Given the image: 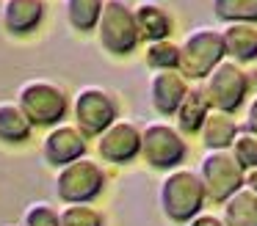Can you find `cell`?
<instances>
[{"label": "cell", "instance_id": "1", "mask_svg": "<svg viewBox=\"0 0 257 226\" xmlns=\"http://www.w3.org/2000/svg\"><path fill=\"white\" fill-rule=\"evenodd\" d=\"M158 198H161L163 215L169 220H174V223H188V220H194L207 201L199 174L188 171V168L169 171L161 182Z\"/></svg>", "mask_w": 257, "mask_h": 226}, {"label": "cell", "instance_id": "2", "mask_svg": "<svg viewBox=\"0 0 257 226\" xmlns=\"http://www.w3.org/2000/svg\"><path fill=\"white\" fill-rule=\"evenodd\" d=\"M17 105L28 116L31 127H56L64 124L69 113V97L53 80H28L17 91Z\"/></svg>", "mask_w": 257, "mask_h": 226}, {"label": "cell", "instance_id": "3", "mask_svg": "<svg viewBox=\"0 0 257 226\" xmlns=\"http://www.w3.org/2000/svg\"><path fill=\"white\" fill-rule=\"evenodd\" d=\"M105 168L89 154L75 163L58 168L56 174V196L64 204H91L105 190Z\"/></svg>", "mask_w": 257, "mask_h": 226}, {"label": "cell", "instance_id": "4", "mask_svg": "<svg viewBox=\"0 0 257 226\" xmlns=\"http://www.w3.org/2000/svg\"><path fill=\"white\" fill-rule=\"evenodd\" d=\"M97 39H100V47L111 55H130L139 47V25H136L133 6L127 0H102Z\"/></svg>", "mask_w": 257, "mask_h": 226}, {"label": "cell", "instance_id": "5", "mask_svg": "<svg viewBox=\"0 0 257 226\" xmlns=\"http://www.w3.org/2000/svg\"><path fill=\"white\" fill-rule=\"evenodd\" d=\"M227 58L221 42V31L213 28H194L180 44V66L177 72L185 80H205L221 61Z\"/></svg>", "mask_w": 257, "mask_h": 226}, {"label": "cell", "instance_id": "6", "mask_svg": "<svg viewBox=\"0 0 257 226\" xmlns=\"http://www.w3.org/2000/svg\"><path fill=\"white\" fill-rule=\"evenodd\" d=\"M249 88H251V80L243 72V66L229 58H224L202 80V91L210 102V110H221V113H235V110L243 108Z\"/></svg>", "mask_w": 257, "mask_h": 226}, {"label": "cell", "instance_id": "7", "mask_svg": "<svg viewBox=\"0 0 257 226\" xmlns=\"http://www.w3.org/2000/svg\"><path fill=\"white\" fill-rule=\"evenodd\" d=\"M72 119L75 127L89 138H97L100 132H105L113 121L119 119L116 99L111 97V91H105L102 86H83L78 88V94L72 97Z\"/></svg>", "mask_w": 257, "mask_h": 226}, {"label": "cell", "instance_id": "8", "mask_svg": "<svg viewBox=\"0 0 257 226\" xmlns=\"http://www.w3.org/2000/svg\"><path fill=\"white\" fill-rule=\"evenodd\" d=\"M199 179L205 187V198L213 204H224L229 196L243 187V174L246 171L235 163V157L229 154V149L221 152H207L199 163Z\"/></svg>", "mask_w": 257, "mask_h": 226}, {"label": "cell", "instance_id": "9", "mask_svg": "<svg viewBox=\"0 0 257 226\" xmlns=\"http://www.w3.org/2000/svg\"><path fill=\"white\" fill-rule=\"evenodd\" d=\"M141 157L152 168L174 171L188 157V143L177 132V127L166 124V121H152L141 130Z\"/></svg>", "mask_w": 257, "mask_h": 226}, {"label": "cell", "instance_id": "10", "mask_svg": "<svg viewBox=\"0 0 257 226\" xmlns=\"http://www.w3.org/2000/svg\"><path fill=\"white\" fill-rule=\"evenodd\" d=\"M94 141H97V154L113 165H127L141 154V130L127 119H116Z\"/></svg>", "mask_w": 257, "mask_h": 226}, {"label": "cell", "instance_id": "11", "mask_svg": "<svg viewBox=\"0 0 257 226\" xmlns=\"http://www.w3.org/2000/svg\"><path fill=\"white\" fill-rule=\"evenodd\" d=\"M86 143H89L86 135L75 124H56L42 138V157H45V163L64 168V165L86 157Z\"/></svg>", "mask_w": 257, "mask_h": 226}, {"label": "cell", "instance_id": "12", "mask_svg": "<svg viewBox=\"0 0 257 226\" xmlns=\"http://www.w3.org/2000/svg\"><path fill=\"white\" fill-rule=\"evenodd\" d=\"M47 17L45 0H3L0 6V22L12 36L34 33Z\"/></svg>", "mask_w": 257, "mask_h": 226}, {"label": "cell", "instance_id": "13", "mask_svg": "<svg viewBox=\"0 0 257 226\" xmlns=\"http://www.w3.org/2000/svg\"><path fill=\"white\" fill-rule=\"evenodd\" d=\"M188 91V80L177 69L169 72H155L150 80V102L161 116H174Z\"/></svg>", "mask_w": 257, "mask_h": 226}, {"label": "cell", "instance_id": "14", "mask_svg": "<svg viewBox=\"0 0 257 226\" xmlns=\"http://www.w3.org/2000/svg\"><path fill=\"white\" fill-rule=\"evenodd\" d=\"M224 53L235 64H249L257 61V25L249 22H229L221 31Z\"/></svg>", "mask_w": 257, "mask_h": 226}, {"label": "cell", "instance_id": "15", "mask_svg": "<svg viewBox=\"0 0 257 226\" xmlns=\"http://www.w3.org/2000/svg\"><path fill=\"white\" fill-rule=\"evenodd\" d=\"M207 113H210V102H207L205 91H202V83L188 86L177 113H174V119H177V132L180 135H196V132L202 130V124H205Z\"/></svg>", "mask_w": 257, "mask_h": 226}, {"label": "cell", "instance_id": "16", "mask_svg": "<svg viewBox=\"0 0 257 226\" xmlns=\"http://www.w3.org/2000/svg\"><path fill=\"white\" fill-rule=\"evenodd\" d=\"M136 14V25H139V36L150 42H163L172 33V17L163 9L161 3H152V0H141L139 6H133Z\"/></svg>", "mask_w": 257, "mask_h": 226}, {"label": "cell", "instance_id": "17", "mask_svg": "<svg viewBox=\"0 0 257 226\" xmlns=\"http://www.w3.org/2000/svg\"><path fill=\"white\" fill-rule=\"evenodd\" d=\"M240 127L235 121L232 113H221V110H210L202 124L199 135H202V143H205L210 152H221V149H229L232 141L238 138Z\"/></svg>", "mask_w": 257, "mask_h": 226}, {"label": "cell", "instance_id": "18", "mask_svg": "<svg viewBox=\"0 0 257 226\" xmlns=\"http://www.w3.org/2000/svg\"><path fill=\"white\" fill-rule=\"evenodd\" d=\"M31 127L28 116L23 113V108L17 105V99H3L0 102V141L3 143H28L31 141Z\"/></svg>", "mask_w": 257, "mask_h": 226}, {"label": "cell", "instance_id": "19", "mask_svg": "<svg viewBox=\"0 0 257 226\" xmlns=\"http://www.w3.org/2000/svg\"><path fill=\"white\" fill-rule=\"evenodd\" d=\"M224 207V226H257V193L240 187L235 196H229Z\"/></svg>", "mask_w": 257, "mask_h": 226}, {"label": "cell", "instance_id": "20", "mask_svg": "<svg viewBox=\"0 0 257 226\" xmlns=\"http://www.w3.org/2000/svg\"><path fill=\"white\" fill-rule=\"evenodd\" d=\"M64 14L72 31L89 33L97 31V22L102 14V0H64Z\"/></svg>", "mask_w": 257, "mask_h": 226}, {"label": "cell", "instance_id": "21", "mask_svg": "<svg viewBox=\"0 0 257 226\" xmlns=\"http://www.w3.org/2000/svg\"><path fill=\"white\" fill-rule=\"evenodd\" d=\"M144 64L152 72H169L180 66V44H174L172 39H163V42H150L144 53Z\"/></svg>", "mask_w": 257, "mask_h": 226}, {"label": "cell", "instance_id": "22", "mask_svg": "<svg viewBox=\"0 0 257 226\" xmlns=\"http://www.w3.org/2000/svg\"><path fill=\"white\" fill-rule=\"evenodd\" d=\"M213 14L221 22H249L257 25V0H213Z\"/></svg>", "mask_w": 257, "mask_h": 226}, {"label": "cell", "instance_id": "23", "mask_svg": "<svg viewBox=\"0 0 257 226\" xmlns=\"http://www.w3.org/2000/svg\"><path fill=\"white\" fill-rule=\"evenodd\" d=\"M58 226H105V218L91 204H64L58 209Z\"/></svg>", "mask_w": 257, "mask_h": 226}, {"label": "cell", "instance_id": "24", "mask_svg": "<svg viewBox=\"0 0 257 226\" xmlns=\"http://www.w3.org/2000/svg\"><path fill=\"white\" fill-rule=\"evenodd\" d=\"M229 154H232L235 163H238L243 171L257 168V135L240 130L238 138L232 141V146H229Z\"/></svg>", "mask_w": 257, "mask_h": 226}, {"label": "cell", "instance_id": "25", "mask_svg": "<svg viewBox=\"0 0 257 226\" xmlns=\"http://www.w3.org/2000/svg\"><path fill=\"white\" fill-rule=\"evenodd\" d=\"M23 226H58V207L50 201H34L23 212Z\"/></svg>", "mask_w": 257, "mask_h": 226}, {"label": "cell", "instance_id": "26", "mask_svg": "<svg viewBox=\"0 0 257 226\" xmlns=\"http://www.w3.org/2000/svg\"><path fill=\"white\" fill-rule=\"evenodd\" d=\"M243 130L257 135V97H251L249 108H246V121H243Z\"/></svg>", "mask_w": 257, "mask_h": 226}, {"label": "cell", "instance_id": "27", "mask_svg": "<svg viewBox=\"0 0 257 226\" xmlns=\"http://www.w3.org/2000/svg\"><path fill=\"white\" fill-rule=\"evenodd\" d=\"M188 226H224V220L218 215H207V212H199L194 220H188Z\"/></svg>", "mask_w": 257, "mask_h": 226}, {"label": "cell", "instance_id": "28", "mask_svg": "<svg viewBox=\"0 0 257 226\" xmlns=\"http://www.w3.org/2000/svg\"><path fill=\"white\" fill-rule=\"evenodd\" d=\"M243 187L251 190V193H257V168H249L243 174Z\"/></svg>", "mask_w": 257, "mask_h": 226}]
</instances>
